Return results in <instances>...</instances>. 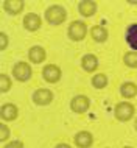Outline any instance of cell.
<instances>
[{
	"instance_id": "6da1fadb",
	"label": "cell",
	"mask_w": 137,
	"mask_h": 148,
	"mask_svg": "<svg viewBox=\"0 0 137 148\" xmlns=\"http://www.w3.org/2000/svg\"><path fill=\"white\" fill-rule=\"evenodd\" d=\"M66 10H64L62 6H59V5H53V6H50L47 10V13H45V19L50 23H53V25H59V23H62L64 21H66Z\"/></svg>"
},
{
	"instance_id": "7a4b0ae2",
	"label": "cell",
	"mask_w": 137,
	"mask_h": 148,
	"mask_svg": "<svg viewBox=\"0 0 137 148\" xmlns=\"http://www.w3.org/2000/svg\"><path fill=\"white\" fill-rule=\"evenodd\" d=\"M134 106L131 105V103H119V105L115 106V117L120 120V122H126V120H129L132 115H134Z\"/></svg>"
},
{
	"instance_id": "3957f363",
	"label": "cell",
	"mask_w": 137,
	"mask_h": 148,
	"mask_svg": "<svg viewBox=\"0 0 137 148\" xmlns=\"http://www.w3.org/2000/svg\"><path fill=\"white\" fill-rule=\"evenodd\" d=\"M87 33V27L84 22H72L68 27V38L73 39V41H81L84 39V36Z\"/></svg>"
},
{
	"instance_id": "277c9868",
	"label": "cell",
	"mask_w": 137,
	"mask_h": 148,
	"mask_svg": "<svg viewBox=\"0 0 137 148\" xmlns=\"http://www.w3.org/2000/svg\"><path fill=\"white\" fill-rule=\"evenodd\" d=\"M13 75L17 81H27L31 78V67L27 62H17L13 69Z\"/></svg>"
},
{
	"instance_id": "5b68a950",
	"label": "cell",
	"mask_w": 137,
	"mask_h": 148,
	"mask_svg": "<svg viewBox=\"0 0 137 148\" xmlns=\"http://www.w3.org/2000/svg\"><path fill=\"white\" fill-rule=\"evenodd\" d=\"M42 77L48 83H56L59 78H61V69H59L58 66H55V64H48V66L44 67Z\"/></svg>"
},
{
	"instance_id": "8992f818",
	"label": "cell",
	"mask_w": 137,
	"mask_h": 148,
	"mask_svg": "<svg viewBox=\"0 0 137 148\" xmlns=\"http://www.w3.org/2000/svg\"><path fill=\"white\" fill-rule=\"evenodd\" d=\"M53 100V92L48 89H38L33 94V101L39 106H45L48 103H51Z\"/></svg>"
},
{
	"instance_id": "52a82bcc",
	"label": "cell",
	"mask_w": 137,
	"mask_h": 148,
	"mask_svg": "<svg viewBox=\"0 0 137 148\" xmlns=\"http://www.w3.org/2000/svg\"><path fill=\"white\" fill-rule=\"evenodd\" d=\"M89 105H90V101H89L87 97H84V95H76V97L72 100L70 108L75 111V112L83 114V112H86V111L89 109Z\"/></svg>"
},
{
	"instance_id": "ba28073f",
	"label": "cell",
	"mask_w": 137,
	"mask_h": 148,
	"mask_svg": "<svg viewBox=\"0 0 137 148\" xmlns=\"http://www.w3.org/2000/svg\"><path fill=\"white\" fill-rule=\"evenodd\" d=\"M41 17H39L38 14H34V13H30V14H27L25 17H23V27L28 30V31H36L41 27Z\"/></svg>"
},
{
	"instance_id": "9c48e42d",
	"label": "cell",
	"mask_w": 137,
	"mask_h": 148,
	"mask_svg": "<svg viewBox=\"0 0 137 148\" xmlns=\"http://www.w3.org/2000/svg\"><path fill=\"white\" fill-rule=\"evenodd\" d=\"M92 142H94V137H92V134L89 131H81L75 137V143L79 148H89L92 145Z\"/></svg>"
},
{
	"instance_id": "30bf717a",
	"label": "cell",
	"mask_w": 137,
	"mask_h": 148,
	"mask_svg": "<svg viewBox=\"0 0 137 148\" xmlns=\"http://www.w3.org/2000/svg\"><path fill=\"white\" fill-rule=\"evenodd\" d=\"M0 115H2L3 120L10 122V120H14L17 117V108L13 103H6V105L2 106V111H0Z\"/></svg>"
},
{
	"instance_id": "8fae6325",
	"label": "cell",
	"mask_w": 137,
	"mask_h": 148,
	"mask_svg": "<svg viewBox=\"0 0 137 148\" xmlns=\"http://www.w3.org/2000/svg\"><path fill=\"white\" fill-rule=\"evenodd\" d=\"M81 64H83V69L86 72H94L98 67V59H97L95 55H84Z\"/></svg>"
},
{
	"instance_id": "7c38bea8",
	"label": "cell",
	"mask_w": 137,
	"mask_h": 148,
	"mask_svg": "<svg viewBox=\"0 0 137 148\" xmlns=\"http://www.w3.org/2000/svg\"><path fill=\"white\" fill-rule=\"evenodd\" d=\"M28 56H30V59L34 64H39V62H42L44 59H45V50H44L42 47H39V45L31 47V50L28 51Z\"/></svg>"
},
{
	"instance_id": "4fadbf2b",
	"label": "cell",
	"mask_w": 137,
	"mask_h": 148,
	"mask_svg": "<svg viewBox=\"0 0 137 148\" xmlns=\"http://www.w3.org/2000/svg\"><path fill=\"white\" fill-rule=\"evenodd\" d=\"M3 8L10 14H19L23 10V2L22 0H8V2L3 3Z\"/></svg>"
},
{
	"instance_id": "5bb4252c",
	"label": "cell",
	"mask_w": 137,
	"mask_h": 148,
	"mask_svg": "<svg viewBox=\"0 0 137 148\" xmlns=\"http://www.w3.org/2000/svg\"><path fill=\"white\" fill-rule=\"evenodd\" d=\"M78 11L81 13L83 16H86V17H89V16L92 14H95V11H97V3L95 2H81L78 5Z\"/></svg>"
},
{
	"instance_id": "9a60e30c",
	"label": "cell",
	"mask_w": 137,
	"mask_h": 148,
	"mask_svg": "<svg viewBox=\"0 0 137 148\" xmlns=\"http://www.w3.org/2000/svg\"><path fill=\"white\" fill-rule=\"evenodd\" d=\"M126 42L131 45V49L137 50V23L128 27V30H126Z\"/></svg>"
},
{
	"instance_id": "2e32d148",
	"label": "cell",
	"mask_w": 137,
	"mask_h": 148,
	"mask_svg": "<svg viewBox=\"0 0 137 148\" xmlns=\"http://www.w3.org/2000/svg\"><path fill=\"white\" fill-rule=\"evenodd\" d=\"M90 36L97 42H104L108 39V31H106V28H103V27H92Z\"/></svg>"
},
{
	"instance_id": "e0dca14e",
	"label": "cell",
	"mask_w": 137,
	"mask_h": 148,
	"mask_svg": "<svg viewBox=\"0 0 137 148\" xmlns=\"http://www.w3.org/2000/svg\"><path fill=\"white\" fill-rule=\"evenodd\" d=\"M120 92H122V95L125 98H132V97H136V94H137V86L134 83H125V84H122V87H120Z\"/></svg>"
},
{
	"instance_id": "ac0fdd59",
	"label": "cell",
	"mask_w": 137,
	"mask_h": 148,
	"mask_svg": "<svg viewBox=\"0 0 137 148\" xmlns=\"http://www.w3.org/2000/svg\"><path fill=\"white\" fill-rule=\"evenodd\" d=\"M92 84H94V87H97V89H103V87L108 84V78H106V75H103V73H97L95 77L92 78Z\"/></svg>"
},
{
	"instance_id": "d6986e66",
	"label": "cell",
	"mask_w": 137,
	"mask_h": 148,
	"mask_svg": "<svg viewBox=\"0 0 137 148\" xmlns=\"http://www.w3.org/2000/svg\"><path fill=\"white\" fill-rule=\"evenodd\" d=\"M123 61L128 67H131V69L137 67V51H129V53H126L123 56Z\"/></svg>"
},
{
	"instance_id": "ffe728a7",
	"label": "cell",
	"mask_w": 137,
	"mask_h": 148,
	"mask_svg": "<svg viewBox=\"0 0 137 148\" xmlns=\"http://www.w3.org/2000/svg\"><path fill=\"white\" fill-rule=\"evenodd\" d=\"M0 81H2V87H0V89H2V92H6V90L11 89V79L8 78L5 73L0 75Z\"/></svg>"
},
{
	"instance_id": "44dd1931",
	"label": "cell",
	"mask_w": 137,
	"mask_h": 148,
	"mask_svg": "<svg viewBox=\"0 0 137 148\" xmlns=\"http://www.w3.org/2000/svg\"><path fill=\"white\" fill-rule=\"evenodd\" d=\"M0 130H2V136H0V140L5 142L8 137H10V128H8L5 123H2V126H0Z\"/></svg>"
},
{
	"instance_id": "7402d4cb",
	"label": "cell",
	"mask_w": 137,
	"mask_h": 148,
	"mask_svg": "<svg viewBox=\"0 0 137 148\" xmlns=\"http://www.w3.org/2000/svg\"><path fill=\"white\" fill-rule=\"evenodd\" d=\"M6 45H8V38H6V34H5V33H0V49L5 50Z\"/></svg>"
},
{
	"instance_id": "603a6c76",
	"label": "cell",
	"mask_w": 137,
	"mask_h": 148,
	"mask_svg": "<svg viewBox=\"0 0 137 148\" xmlns=\"http://www.w3.org/2000/svg\"><path fill=\"white\" fill-rule=\"evenodd\" d=\"M5 148H23V143L21 140H13V142H10Z\"/></svg>"
},
{
	"instance_id": "cb8c5ba5",
	"label": "cell",
	"mask_w": 137,
	"mask_h": 148,
	"mask_svg": "<svg viewBox=\"0 0 137 148\" xmlns=\"http://www.w3.org/2000/svg\"><path fill=\"white\" fill-rule=\"evenodd\" d=\"M56 148H72V147H68L67 143H59V145L56 147Z\"/></svg>"
},
{
	"instance_id": "d4e9b609",
	"label": "cell",
	"mask_w": 137,
	"mask_h": 148,
	"mask_svg": "<svg viewBox=\"0 0 137 148\" xmlns=\"http://www.w3.org/2000/svg\"><path fill=\"white\" fill-rule=\"evenodd\" d=\"M134 126H136V130H137V119H136V122H134Z\"/></svg>"
},
{
	"instance_id": "484cf974",
	"label": "cell",
	"mask_w": 137,
	"mask_h": 148,
	"mask_svg": "<svg viewBox=\"0 0 137 148\" xmlns=\"http://www.w3.org/2000/svg\"><path fill=\"white\" fill-rule=\"evenodd\" d=\"M125 148H131V147H125Z\"/></svg>"
}]
</instances>
